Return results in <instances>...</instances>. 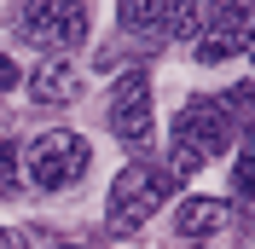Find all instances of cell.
<instances>
[{
    "mask_svg": "<svg viewBox=\"0 0 255 249\" xmlns=\"http://www.w3.org/2000/svg\"><path fill=\"white\" fill-rule=\"evenodd\" d=\"M0 249H29V226H0Z\"/></svg>",
    "mask_w": 255,
    "mask_h": 249,
    "instance_id": "12",
    "label": "cell"
},
{
    "mask_svg": "<svg viewBox=\"0 0 255 249\" xmlns=\"http://www.w3.org/2000/svg\"><path fill=\"white\" fill-rule=\"evenodd\" d=\"M168 191H174V180H168L162 168H151V162H128V168L111 180V197H105V226H111L116 238L139 232L145 220L168 203Z\"/></svg>",
    "mask_w": 255,
    "mask_h": 249,
    "instance_id": "2",
    "label": "cell"
},
{
    "mask_svg": "<svg viewBox=\"0 0 255 249\" xmlns=\"http://www.w3.org/2000/svg\"><path fill=\"white\" fill-rule=\"evenodd\" d=\"M232 191H238V203L255 197V122L238 127V168H232Z\"/></svg>",
    "mask_w": 255,
    "mask_h": 249,
    "instance_id": "10",
    "label": "cell"
},
{
    "mask_svg": "<svg viewBox=\"0 0 255 249\" xmlns=\"http://www.w3.org/2000/svg\"><path fill=\"white\" fill-rule=\"evenodd\" d=\"M226 215H232V209H226L221 197H186L174 209V232L186 238V244H203V238H215L226 226Z\"/></svg>",
    "mask_w": 255,
    "mask_h": 249,
    "instance_id": "8",
    "label": "cell"
},
{
    "mask_svg": "<svg viewBox=\"0 0 255 249\" xmlns=\"http://www.w3.org/2000/svg\"><path fill=\"white\" fill-rule=\"evenodd\" d=\"M244 52H250V64H255V29H250V47H244Z\"/></svg>",
    "mask_w": 255,
    "mask_h": 249,
    "instance_id": "14",
    "label": "cell"
},
{
    "mask_svg": "<svg viewBox=\"0 0 255 249\" xmlns=\"http://www.w3.org/2000/svg\"><path fill=\"white\" fill-rule=\"evenodd\" d=\"M151 127H157V116H151V76L145 70H128L116 81V93H111V133L122 145H145Z\"/></svg>",
    "mask_w": 255,
    "mask_h": 249,
    "instance_id": "5",
    "label": "cell"
},
{
    "mask_svg": "<svg viewBox=\"0 0 255 249\" xmlns=\"http://www.w3.org/2000/svg\"><path fill=\"white\" fill-rule=\"evenodd\" d=\"M76 93H81V70L64 58V52H52L47 64H35V70H29V99H35V105L58 110V105H70Z\"/></svg>",
    "mask_w": 255,
    "mask_h": 249,
    "instance_id": "7",
    "label": "cell"
},
{
    "mask_svg": "<svg viewBox=\"0 0 255 249\" xmlns=\"http://www.w3.org/2000/svg\"><path fill=\"white\" fill-rule=\"evenodd\" d=\"M6 87H17V64L0 52V93H6Z\"/></svg>",
    "mask_w": 255,
    "mask_h": 249,
    "instance_id": "13",
    "label": "cell"
},
{
    "mask_svg": "<svg viewBox=\"0 0 255 249\" xmlns=\"http://www.w3.org/2000/svg\"><path fill=\"white\" fill-rule=\"evenodd\" d=\"M87 162H93V151H87V139L70 133V127H52V133H41V139L23 145V180H29L35 191H70L81 174H87Z\"/></svg>",
    "mask_w": 255,
    "mask_h": 249,
    "instance_id": "3",
    "label": "cell"
},
{
    "mask_svg": "<svg viewBox=\"0 0 255 249\" xmlns=\"http://www.w3.org/2000/svg\"><path fill=\"white\" fill-rule=\"evenodd\" d=\"M250 29H255V12H232V17H215L197 29V64H221V58H238L250 47Z\"/></svg>",
    "mask_w": 255,
    "mask_h": 249,
    "instance_id": "6",
    "label": "cell"
},
{
    "mask_svg": "<svg viewBox=\"0 0 255 249\" xmlns=\"http://www.w3.org/2000/svg\"><path fill=\"white\" fill-rule=\"evenodd\" d=\"M232 139H238V110L226 105V99H191L174 116V133H168V168L174 174H197Z\"/></svg>",
    "mask_w": 255,
    "mask_h": 249,
    "instance_id": "1",
    "label": "cell"
},
{
    "mask_svg": "<svg viewBox=\"0 0 255 249\" xmlns=\"http://www.w3.org/2000/svg\"><path fill=\"white\" fill-rule=\"evenodd\" d=\"M87 23H93L87 0H23V35H35L52 52L87 41Z\"/></svg>",
    "mask_w": 255,
    "mask_h": 249,
    "instance_id": "4",
    "label": "cell"
},
{
    "mask_svg": "<svg viewBox=\"0 0 255 249\" xmlns=\"http://www.w3.org/2000/svg\"><path fill=\"white\" fill-rule=\"evenodd\" d=\"M180 12V0H122L116 6V17H122V29L133 35H151V29H168Z\"/></svg>",
    "mask_w": 255,
    "mask_h": 249,
    "instance_id": "9",
    "label": "cell"
},
{
    "mask_svg": "<svg viewBox=\"0 0 255 249\" xmlns=\"http://www.w3.org/2000/svg\"><path fill=\"white\" fill-rule=\"evenodd\" d=\"M29 249H99V244H81V238L47 232V226H29Z\"/></svg>",
    "mask_w": 255,
    "mask_h": 249,
    "instance_id": "11",
    "label": "cell"
}]
</instances>
